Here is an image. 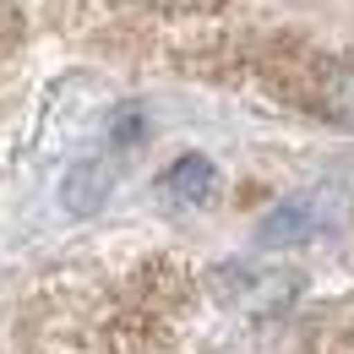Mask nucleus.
Here are the masks:
<instances>
[{
	"label": "nucleus",
	"mask_w": 354,
	"mask_h": 354,
	"mask_svg": "<svg viewBox=\"0 0 354 354\" xmlns=\"http://www.w3.org/2000/svg\"><path fill=\"white\" fill-rule=\"evenodd\" d=\"M316 234V213H310L306 202H283V207H272L257 229V240H262L267 251H278V245H300Z\"/></svg>",
	"instance_id": "nucleus-5"
},
{
	"label": "nucleus",
	"mask_w": 354,
	"mask_h": 354,
	"mask_svg": "<svg viewBox=\"0 0 354 354\" xmlns=\"http://www.w3.org/2000/svg\"><path fill=\"white\" fill-rule=\"evenodd\" d=\"M175 6H218V0H175Z\"/></svg>",
	"instance_id": "nucleus-6"
},
{
	"label": "nucleus",
	"mask_w": 354,
	"mask_h": 354,
	"mask_svg": "<svg viewBox=\"0 0 354 354\" xmlns=\"http://www.w3.org/2000/svg\"><path fill=\"white\" fill-rule=\"evenodd\" d=\"M306 109H316L322 120L354 131V60H322V66H316Z\"/></svg>",
	"instance_id": "nucleus-2"
},
{
	"label": "nucleus",
	"mask_w": 354,
	"mask_h": 354,
	"mask_svg": "<svg viewBox=\"0 0 354 354\" xmlns=\"http://www.w3.org/2000/svg\"><path fill=\"white\" fill-rule=\"evenodd\" d=\"M109 191H115V158H88V164L66 169V180H60V202H66V213H77V218L98 213V207L109 202Z\"/></svg>",
	"instance_id": "nucleus-3"
},
{
	"label": "nucleus",
	"mask_w": 354,
	"mask_h": 354,
	"mask_svg": "<svg viewBox=\"0 0 354 354\" xmlns=\"http://www.w3.org/2000/svg\"><path fill=\"white\" fill-rule=\"evenodd\" d=\"M175 202H207L213 191H218V169L202 158V153H185V158H175L169 169H164V180H158Z\"/></svg>",
	"instance_id": "nucleus-4"
},
{
	"label": "nucleus",
	"mask_w": 354,
	"mask_h": 354,
	"mask_svg": "<svg viewBox=\"0 0 354 354\" xmlns=\"http://www.w3.org/2000/svg\"><path fill=\"white\" fill-rule=\"evenodd\" d=\"M207 289L223 310L251 316V322H272L300 300V272L295 267H251V262H223L207 272Z\"/></svg>",
	"instance_id": "nucleus-1"
}]
</instances>
